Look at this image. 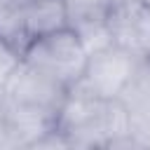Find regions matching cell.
Segmentation results:
<instances>
[{
    "label": "cell",
    "mask_w": 150,
    "mask_h": 150,
    "mask_svg": "<svg viewBox=\"0 0 150 150\" xmlns=\"http://www.w3.org/2000/svg\"><path fill=\"white\" fill-rule=\"evenodd\" d=\"M23 61L49 75L66 89H73L87 68L89 49L84 47L77 30L66 26L61 30L33 40L23 52Z\"/></svg>",
    "instance_id": "cell-1"
},
{
    "label": "cell",
    "mask_w": 150,
    "mask_h": 150,
    "mask_svg": "<svg viewBox=\"0 0 150 150\" xmlns=\"http://www.w3.org/2000/svg\"><path fill=\"white\" fill-rule=\"evenodd\" d=\"M141 61L143 59L134 56L131 52H127V49H122L120 45L112 42V45L89 54L87 68H84L80 82L73 89H80V91L96 96V98L115 101V98L122 96V91L131 82Z\"/></svg>",
    "instance_id": "cell-2"
},
{
    "label": "cell",
    "mask_w": 150,
    "mask_h": 150,
    "mask_svg": "<svg viewBox=\"0 0 150 150\" xmlns=\"http://www.w3.org/2000/svg\"><path fill=\"white\" fill-rule=\"evenodd\" d=\"M68 91L70 89H66L63 84H59L56 80H52L49 75L40 73L38 68H33L23 61L19 66V70L12 75V80L7 82V87L2 89V96L7 101L21 103V105H30V108L52 112L59 120V112L68 98Z\"/></svg>",
    "instance_id": "cell-3"
},
{
    "label": "cell",
    "mask_w": 150,
    "mask_h": 150,
    "mask_svg": "<svg viewBox=\"0 0 150 150\" xmlns=\"http://www.w3.org/2000/svg\"><path fill=\"white\" fill-rule=\"evenodd\" d=\"M108 26L115 45L143 61H150V2L115 5Z\"/></svg>",
    "instance_id": "cell-4"
},
{
    "label": "cell",
    "mask_w": 150,
    "mask_h": 150,
    "mask_svg": "<svg viewBox=\"0 0 150 150\" xmlns=\"http://www.w3.org/2000/svg\"><path fill=\"white\" fill-rule=\"evenodd\" d=\"M21 21H23L28 45L42 35L70 26L63 0H28L21 7Z\"/></svg>",
    "instance_id": "cell-5"
},
{
    "label": "cell",
    "mask_w": 150,
    "mask_h": 150,
    "mask_svg": "<svg viewBox=\"0 0 150 150\" xmlns=\"http://www.w3.org/2000/svg\"><path fill=\"white\" fill-rule=\"evenodd\" d=\"M63 2H66L70 28L105 23L115 9L112 0H63Z\"/></svg>",
    "instance_id": "cell-6"
},
{
    "label": "cell",
    "mask_w": 150,
    "mask_h": 150,
    "mask_svg": "<svg viewBox=\"0 0 150 150\" xmlns=\"http://www.w3.org/2000/svg\"><path fill=\"white\" fill-rule=\"evenodd\" d=\"M21 63H23V52L19 47H14L9 40L0 38V94Z\"/></svg>",
    "instance_id": "cell-7"
},
{
    "label": "cell",
    "mask_w": 150,
    "mask_h": 150,
    "mask_svg": "<svg viewBox=\"0 0 150 150\" xmlns=\"http://www.w3.org/2000/svg\"><path fill=\"white\" fill-rule=\"evenodd\" d=\"M115 5H134V2H148V0H112Z\"/></svg>",
    "instance_id": "cell-8"
},
{
    "label": "cell",
    "mask_w": 150,
    "mask_h": 150,
    "mask_svg": "<svg viewBox=\"0 0 150 150\" xmlns=\"http://www.w3.org/2000/svg\"><path fill=\"white\" fill-rule=\"evenodd\" d=\"M2 115H5V98H2V94H0V122H2Z\"/></svg>",
    "instance_id": "cell-9"
}]
</instances>
